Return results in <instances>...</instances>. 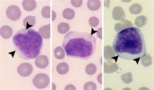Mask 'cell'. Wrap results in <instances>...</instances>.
<instances>
[{
    "instance_id": "6da1fadb",
    "label": "cell",
    "mask_w": 154,
    "mask_h": 90,
    "mask_svg": "<svg viewBox=\"0 0 154 90\" xmlns=\"http://www.w3.org/2000/svg\"><path fill=\"white\" fill-rule=\"evenodd\" d=\"M112 47L120 58L135 61L137 64L146 55L143 32L135 27L125 28L119 32L113 40Z\"/></svg>"
},
{
    "instance_id": "7a4b0ae2",
    "label": "cell",
    "mask_w": 154,
    "mask_h": 90,
    "mask_svg": "<svg viewBox=\"0 0 154 90\" xmlns=\"http://www.w3.org/2000/svg\"><path fill=\"white\" fill-rule=\"evenodd\" d=\"M95 37L90 33L71 31L64 36L62 46L69 58L86 60L94 55L96 48Z\"/></svg>"
},
{
    "instance_id": "3957f363",
    "label": "cell",
    "mask_w": 154,
    "mask_h": 90,
    "mask_svg": "<svg viewBox=\"0 0 154 90\" xmlns=\"http://www.w3.org/2000/svg\"><path fill=\"white\" fill-rule=\"evenodd\" d=\"M12 41L16 54L26 60L36 58L41 53L43 46L42 36L33 28L20 30L14 35Z\"/></svg>"
},
{
    "instance_id": "277c9868",
    "label": "cell",
    "mask_w": 154,
    "mask_h": 90,
    "mask_svg": "<svg viewBox=\"0 0 154 90\" xmlns=\"http://www.w3.org/2000/svg\"><path fill=\"white\" fill-rule=\"evenodd\" d=\"M50 82L48 76L44 73H39L35 75L32 81L35 87L39 89L46 88Z\"/></svg>"
},
{
    "instance_id": "5b68a950",
    "label": "cell",
    "mask_w": 154,
    "mask_h": 90,
    "mask_svg": "<svg viewBox=\"0 0 154 90\" xmlns=\"http://www.w3.org/2000/svg\"><path fill=\"white\" fill-rule=\"evenodd\" d=\"M21 12L19 8L14 5L9 6L6 11L7 17L14 21L19 20L21 17Z\"/></svg>"
},
{
    "instance_id": "8992f818",
    "label": "cell",
    "mask_w": 154,
    "mask_h": 90,
    "mask_svg": "<svg viewBox=\"0 0 154 90\" xmlns=\"http://www.w3.org/2000/svg\"><path fill=\"white\" fill-rule=\"evenodd\" d=\"M33 71V67L30 64L28 63L20 64L17 68V72L19 74L23 77L30 76Z\"/></svg>"
},
{
    "instance_id": "52a82bcc",
    "label": "cell",
    "mask_w": 154,
    "mask_h": 90,
    "mask_svg": "<svg viewBox=\"0 0 154 90\" xmlns=\"http://www.w3.org/2000/svg\"><path fill=\"white\" fill-rule=\"evenodd\" d=\"M49 61L48 57L44 55H40L36 58L35 61L36 66L39 68L43 69L48 66Z\"/></svg>"
},
{
    "instance_id": "ba28073f",
    "label": "cell",
    "mask_w": 154,
    "mask_h": 90,
    "mask_svg": "<svg viewBox=\"0 0 154 90\" xmlns=\"http://www.w3.org/2000/svg\"><path fill=\"white\" fill-rule=\"evenodd\" d=\"M38 33L44 38H50L51 37V24L40 27L39 28Z\"/></svg>"
},
{
    "instance_id": "9c48e42d",
    "label": "cell",
    "mask_w": 154,
    "mask_h": 90,
    "mask_svg": "<svg viewBox=\"0 0 154 90\" xmlns=\"http://www.w3.org/2000/svg\"><path fill=\"white\" fill-rule=\"evenodd\" d=\"M23 9L27 11H31L34 10L36 7V3L34 0H25L22 2Z\"/></svg>"
},
{
    "instance_id": "30bf717a",
    "label": "cell",
    "mask_w": 154,
    "mask_h": 90,
    "mask_svg": "<svg viewBox=\"0 0 154 90\" xmlns=\"http://www.w3.org/2000/svg\"><path fill=\"white\" fill-rule=\"evenodd\" d=\"M1 35L2 37L5 39H9L13 34V30L10 27L5 26L1 28Z\"/></svg>"
},
{
    "instance_id": "8fae6325",
    "label": "cell",
    "mask_w": 154,
    "mask_h": 90,
    "mask_svg": "<svg viewBox=\"0 0 154 90\" xmlns=\"http://www.w3.org/2000/svg\"><path fill=\"white\" fill-rule=\"evenodd\" d=\"M36 22L35 18L34 16H29L24 18L23 20V24L26 29L32 27L34 26Z\"/></svg>"
},
{
    "instance_id": "7c38bea8",
    "label": "cell",
    "mask_w": 154,
    "mask_h": 90,
    "mask_svg": "<svg viewBox=\"0 0 154 90\" xmlns=\"http://www.w3.org/2000/svg\"><path fill=\"white\" fill-rule=\"evenodd\" d=\"M56 70L59 74L64 75L68 72L69 67L66 63L62 62L58 64L56 67Z\"/></svg>"
},
{
    "instance_id": "4fadbf2b",
    "label": "cell",
    "mask_w": 154,
    "mask_h": 90,
    "mask_svg": "<svg viewBox=\"0 0 154 90\" xmlns=\"http://www.w3.org/2000/svg\"><path fill=\"white\" fill-rule=\"evenodd\" d=\"M70 27L69 24L65 22L60 23L58 26V31L60 34H64L70 30Z\"/></svg>"
},
{
    "instance_id": "5bb4252c",
    "label": "cell",
    "mask_w": 154,
    "mask_h": 90,
    "mask_svg": "<svg viewBox=\"0 0 154 90\" xmlns=\"http://www.w3.org/2000/svg\"><path fill=\"white\" fill-rule=\"evenodd\" d=\"M54 52L56 58L58 59H63L65 56V52L63 49L61 47L56 48Z\"/></svg>"
},
{
    "instance_id": "9a60e30c",
    "label": "cell",
    "mask_w": 154,
    "mask_h": 90,
    "mask_svg": "<svg viewBox=\"0 0 154 90\" xmlns=\"http://www.w3.org/2000/svg\"><path fill=\"white\" fill-rule=\"evenodd\" d=\"M75 15L74 10L67 8L63 11V17L67 20H71L74 18Z\"/></svg>"
},
{
    "instance_id": "2e32d148",
    "label": "cell",
    "mask_w": 154,
    "mask_h": 90,
    "mask_svg": "<svg viewBox=\"0 0 154 90\" xmlns=\"http://www.w3.org/2000/svg\"><path fill=\"white\" fill-rule=\"evenodd\" d=\"M87 6L90 10L94 11L98 10L100 6V3L99 1H89Z\"/></svg>"
},
{
    "instance_id": "e0dca14e",
    "label": "cell",
    "mask_w": 154,
    "mask_h": 90,
    "mask_svg": "<svg viewBox=\"0 0 154 90\" xmlns=\"http://www.w3.org/2000/svg\"><path fill=\"white\" fill-rule=\"evenodd\" d=\"M41 14L44 18L47 19L51 18V7L49 6L44 7L42 9Z\"/></svg>"
},
{
    "instance_id": "ac0fdd59",
    "label": "cell",
    "mask_w": 154,
    "mask_h": 90,
    "mask_svg": "<svg viewBox=\"0 0 154 90\" xmlns=\"http://www.w3.org/2000/svg\"><path fill=\"white\" fill-rule=\"evenodd\" d=\"M86 70L88 74H94L96 72V68L95 65L94 64H89L87 66Z\"/></svg>"
},
{
    "instance_id": "d6986e66",
    "label": "cell",
    "mask_w": 154,
    "mask_h": 90,
    "mask_svg": "<svg viewBox=\"0 0 154 90\" xmlns=\"http://www.w3.org/2000/svg\"><path fill=\"white\" fill-rule=\"evenodd\" d=\"M89 22L91 26L93 27H96L98 25L99 20L98 18L93 17L90 19Z\"/></svg>"
},
{
    "instance_id": "ffe728a7",
    "label": "cell",
    "mask_w": 154,
    "mask_h": 90,
    "mask_svg": "<svg viewBox=\"0 0 154 90\" xmlns=\"http://www.w3.org/2000/svg\"><path fill=\"white\" fill-rule=\"evenodd\" d=\"M71 3L73 6L76 8H78L82 5V1L72 0V1H71Z\"/></svg>"
},
{
    "instance_id": "44dd1931",
    "label": "cell",
    "mask_w": 154,
    "mask_h": 90,
    "mask_svg": "<svg viewBox=\"0 0 154 90\" xmlns=\"http://www.w3.org/2000/svg\"><path fill=\"white\" fill-rule=\"evenodd\" d=\"M65 90H76L74 86L72 85H69L66 86Z\"/></svg>"
}]
</instances>
